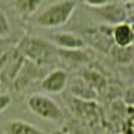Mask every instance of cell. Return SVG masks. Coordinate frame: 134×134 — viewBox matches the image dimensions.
<instances>
[{"label": "cell", "instance_id": "1", "mask_svg": "<svg viewBox=\"0 0 134 134\" xmlns=\"http://www.w3.org/2000/svg\"><path fill=\"white\" fill-rule=\"evenodd\" d=\"M78 2L74 0H60L52 1L42 7L32 16V23L35 26L46 30L61 27L69 21L75 12Z\"/></svg>", "mask_w": 134, "mask_h": 134}, {"label": "cell", "instance_id": "2", "mask_svg": "<svg viewBox=\"0 0 134 134\" xmlns=\"http://www.w3.org/2000/svg\"><path fill=\"white\" fill-rule=\"evenodd\" d=\"M21 53L37 66L45 67L58 59V48L49 40L39 37H26L21 41Z\"/></svg>", "mask_w": 134, "mask_h": 134}, {"label": "cell", "instance_id": "3", "mask_svg": "<svg viewBox=\"0 0 134 134\" xmlns=\"http://www.w3.org/2000/svg\"><path fill=\"white\" fill-rule=\"evenodd\" d=\"M28 109L38 118L51 122H61L64 120L63 109L57 101L45 94H32L26 101Z\"/></svg>", "mask_w": 134, "mask_h": 134}, {"label": "cell", "instance_id": "4", "mask_svg": "<svg viewBox=\"0 0 134 134\" xmlns=\"http://www.w3.org/2000/svg\"><path fill=\"white\" fill-rule=\"evenodd\" d=\"M134 1H114L109 0L108 4L99 8H93L91 11L95 14V16L100 18V20L105 24L115 26L121 23H128L127 19H131L133 15Z\"/></svg>", "mask_w": 134, "mask_h": 134}, {"label": "cell", "instance_id": "5", "mask_svg": "<svg viewBox=\"0 0 134 134\" xmlns=\"http://www.w3.org/2000/svg\"><path fill=\"white\" fill-rule=\"evenodd\" d=\"M42 73H44V67L37 66L35 64L24 59L15 76L13 78V88L16 92L25 90L32 82L41 78Z\"/></svg>", "mask_w": 134, "mask_h": 134}, {"label": "cell", "instance_id": "6", "mask_svg": "<svg viewBox=\"0 0 134 134\" xmlns=\"http://www.w3.org/2000/svg\"><path fill=\"white\" fill-rule=\"evenodd\" d=\"M49 41L58 49L72 51V49H85L87 47L86 40L73 32H55L49 35Z\"/></svg>", "mask_w": 134, "mask_h": 134}, {"label": "cell", "instance_id": "7", "mask_svg": "<svg viewBox=\"0 0 134 134\" xmlns=\"http://www.w3.org/2000/svg\"><path fill=\"white\" fill-rule=\"evenodd\" d=\"M68 74L65 69L55 68L47 73L40 83V88L48 94H58L67 87Z\"/></svg>", "mask_w": 134, "mask_h": 134}, {"label": "cell", "instance_id": "8", "mask_svg": "<svg viewBox=\"0 0 134 134\" xmlns=\"http://www.w3.org/2000/svg\"><path fill=\"white\" fill-rule=\"evenodd\" d=\"M111 37L116 47L126 48L132 46L134 40L132 23H121L113 26L111 30Z\"/></svg>", "mask_w": 134, "mask_h": 134}, {"label": "cell", "instance_id": "9", "mask_svg": "<svg viewBox=\"0 0 134 134\" xmlns=\"http://www.w3.org/2000/svg\"><path fill=\"white\" fill-rule=\"evenodd\" d=\"M58 59L72 68L87 66L91 61L90 54L85 49H72V51L58 49Z\"/></svg>", "mask_w": 134, "mask_h": 134}, {"label": "cell", "instance_id": "10", "mask_svg": "<svg viewBox=\"0 0 134 134\" xmlns=\"http://www.w3.org/2000/svg\"><path fill=\"white\" fill-rule=\"evenodd\" d=\"M69 91L73 97L79 99L80 101H93L97 98L98 93L91 87L88 83H86L81 78H75L72 80Z\"/></svg>", "mask_w": 134, "mask_h": 134}, {"label": "cell", "instance_id": "11", "mask_svg": "<svg viewBox=\"0 0 134 134\" xmlns=\"http://www.w3.org/2000/svg\"><path fill=\"white\" fill-rule=\"evenodd\" d=\"M14 11L24 20L31 19L42 6L41 0H16L11 2Z\"/></svg>", "mask_w": 134, "mask_h": 134}, {"label": "cell", "instance_id": "12", "mask_svg": "<svg viewBox=\"0 0 134 134\" xmlns=\"http://www.w3.org/2000/svg\"><path fill=\"white\" fill-rule=\"evenodd\" d=\"M4 134H44V132L25 120H9L4 126Z\"/></svg>", "mask_w": 134, "mask_h": 134}, {"label": "cell", "instance_id": "13", "mask_svg": "<svg viewBox=\"0 0 134 134\" xmlns=\"http://www.w3.org/2000/svg\"><path fill=\"white\" fill-rule=\"evenodd\" d=\"M81 79L85 81L86 83L91 86L95 92H100L101 90H104L105 86H106V78H105L102 74H100L99 72L94 71V69H87L82 72V75Z\"/></svg>", "mask_w": 134, "mask_h": 134}, {"label": "cell", "instance_id": "14", "mask_svg": "<svg viewBox=\"0 0 134 134\" xmlns=\"http://www.w3.org/2000/svg\"><path fill=\"white\" fill-rule=\"evenodd\" d=\"M112 53H113L114 60H116L119 64L122 65H127L131 64L133 60V46L126 47V48H120V47H112L111 48Z\"/></svg>", "mask_w": 134, "mask_h": 134}, {"label": "cell", "instance_id": "15", "mask_svg": "<svg viewBox=\"0 0 134 134\" xmlns=\"http://www.w3.org/2000/svg\"><path fill=\"white\" fill-rule=\"evenodd\" d=\"M12 30H11V24L9 20L7 18L6 13L2 9H0V39L7 38L11 34Z\"/></svg>", "mask_w": 134, "mask_h": 134}, {"label": "cell", "instance_id": "16", "mask_svg": "<svg viewBox=\"0 0 134 134\" xmlns=\"http://www.w3.org/2000/svg\"><path fill=\"white\" fill-rule=\"evenodd\" d=\"M11 102H12L11 95L5 94V93L4 94H0V112L5 111V109L11 105Z\"/></svg>", "mask_w": 134, "mask_h": 134}, {"label": "cell", "instance_id": "17", "mask_svg": "<svg viewBox=\"0 0 134 134\" xmlns=\"http://www.w3.org/2000/svg\"><path fill=\"white\" fill-rule=\"evenodd\" d=\"M122 134H133V127H132V118H130L128 120V127L125 130V133Z\"/></svg>", "mask_w": 134, "mask_h": 134}, {"label": "cell", "instance_id": "18", "mask_svg": "<svg viewBox=\"0 0 134 134\" xmlns=\"http://www.w3.org/2000/svg\"><path fill=\"white\" fill-rule=\"evenodd\" d=\"M51 134H67V133H65L64 131H61V130H57V131H54V132H52Z\"/></svg>", "mask_w": 134, "mask_h": 134}]
</instances>
